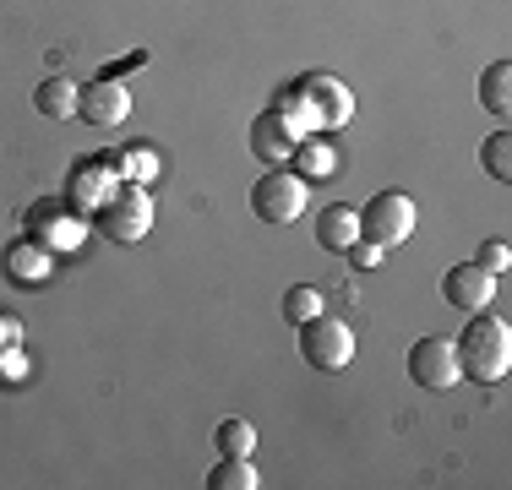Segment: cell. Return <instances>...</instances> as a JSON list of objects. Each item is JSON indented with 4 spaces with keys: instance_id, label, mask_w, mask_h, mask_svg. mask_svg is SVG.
Segmentation results:
<instances>
[{
    "instance_id": "6da1fadb",
    "label": "cell",
    "mask_w": 512,
    "mask_h": 490,
    "mask_svg": "<svg viewBox=\"0 0 512 490\" xmlns=\"http://www.w3.org/2000/svg\"><path fill=\"white\" fill-rule=\"evenodd\" d=\"M507 365H512L507 322H502V316H491V311H474V322L463 327V338H458V371L469 376V382L491 387V382H502V376H507Z\"/></svg>"
},
{
    "instance_id": "7a4b0ae2",
    "label": "cell",
    "mask_w": 512,
    "mask_h": 490,
    "mask_svg": "<svg viewBox=\"0 0 512 490\" xmlns=\"http://www.w3.org/2000/svg\"><path fill=\"white\" fill-rule=\"evenodd\" d=\"M414 224H420V207H414V196H404V191H376L371 202L360 207V240L382 245V251L404 245L414 235Z\"/></svg>"
},
{
    "instance_id": "3957f363",
    "label": "cell",
    "mask_w": 512,
    "mask_h": 490,
    "mask_svg": "<svg viewBox=\"0 0 512 490\" xmlns=\"http://www.w3.org/2000/svg\"><path fill=\"white\" fill-rule=\"evenodd\" d=\"M93 224H99V235L109 240H120V245H131V240H142L153 229V202H148V191H131V180L120 191H109L99 207H93Z\"/></svg>"
},
{
    "instance_id": "277c9868",
    "label": "cell",
    "mask_w": 512,
    "mask_h": 490,
    "mask_svg": "<svg viewBox=\"0 0 512 490\" xmlns=\"http://www.w3.org/2000/svg\"><path fill=\"white\" fill-rule=\"evenodd\" d=\"M300 354L316 371H344L355 360V333L338 316H311V322H300Z\"/></svg>"
},
{
    "instance_id": "5b68a950",
    "label": "cell",
    "mask_w": 512,
    "mask_h": 490,
    "mask_svg": "<svg viewBox=\"0 0 512 490\" xmlns=\"http://www.w3.org/2000/svg\"><path fill=\"white\" fill-rule=\"evenodd\" d=\"M251 207H256V218H267V224H295V218L306 213V180L289 175L284 164L267 169V175L251 186Z\"/></svg>"
},
{
    "instance_id": "8992f818",
    "label": "cell",
    "mask_w": 512,
    "mask_h": 490,
    "mask_svg": "<svg viewBox=\"0 0 512 490\" xmlns=\"http://www.w3.org/2000/svg\"><path fill=\"white\" fill-rule=\"evenodd\" d=\"M295 93H300V104L311 109L316 131H338L349 115H355V93H349L338 77H327V71H311V77H300Z\"/></svg>"
},
{
    "instance_id": "52a82bcc",
    "label": "cell",
    "mask_w": 512,
    "mask_h": 490,
    "mask_svg": "<svg viewBox=\"0 0 512 490\" xmlns=\"http://www.w3.org/2000/svg\"><path fill=\"white\" fill-rule=\"evenodd\" d=\"M409 376H414V387H425V392H453L463 382L458 343L453 338H420L409 349Z\"/></svg>"
},
{
    "instance_id": "ba28073f",
    "label": "cell",
    "mask_w": 512,
    "mask_h": 490,
    "mask_svg": "<svg viewBox=\"0 0 512 490\" xmlns=\"http://www.w3.org/2000/svg\"><path fill=\"white\" fill-rule=\"evenodd\" d=\"M442 300L453 305V311H485V305L496 300V278L485 273L480 262H458V267H447V278H442Z\"/></svg>"
},
{
    "instance_id": "9c48e42d",
    "label": "cell",
    "mask_w": 512,
    "mask_h": 490,
    "mask_svg": "<svg viewBox=\"0 0 512 490\" xmlns=\"http://www.w3.org/2000/svg\"><path fill=\"white\" fill-rule=\"evenodd\" d=\"M77 115H88V126H99V131H115L131 120V93L120 88L115 77H104V82H93V88H82Z\"/></svg>"
},
{
    "instance_id": "30bf717a",
    "label": "cell",
    "mask_w": 512,
    "mask_h": 490,
    "mask_svg": "<svg viewBox=\"0 0 512 490\" xmlns=\"http://www.w3.org/2000/svg\"><path fill=\"white\" fill-rule=\"evenodd\" d=\"M295 131H289V120L278 115V109H267V115H256V126H251V153L262 158L267 169H278V164H289L295 158Z\"/></svg>"
},
{
    "instance_id": "8fae6325",
    "label": "cell",
    "mask_w": 512,
    "mask_h": 490,
    "mask_svg": "<svg viewBox=\"0 0 512 490\" xmlns=\"http://www.w3.org/2000/svg\"><path fill=\"white\" fill-rule=\"evenodd\" d=\"M360 240V213L355 207H327L322 218H316V245H322V251H333V256H344L349 245Z\"/></svg>"
},
{
    "instance_id": "7c38bea8",
    "label": "cell",
    "mask_w": 512,
    "mask_h": 490,
    "mask_svg": "<svg viewBox=\"0 0 512 490\" xmlns=\"http://www.w3.org/2000/svg\"><path fill=\"white\" fill-rule=\"evenodd\" d=\"M33 104H39V115H50V120H71L82 109V88L71 77H44L39 93H33Z\"/></svg>"
},
{
    "instance_id": "4fadbf2b",
    "label": "cell",
    "mask_w": 512,
    "mask_h": 490,
    "mask_svg": "<svg viewBox=\"0 0 512 490\" xmlns=\"http://www.w3.org/2000/svg\"><path fill=\"white\" fill-rule=\"evenodd\" d=\"M480 104L491 109L496 120L512 115V66H507V60H496V66L480 71Z\"/></svg>"
},
{
    "instance_id": "5bb4252c",
    "label": "cell",
    "mask_w": 512,
    "mask_h": 490,
    "mask_svg": "<svg viewBox=\"0 0 512 490\" xmlns=\"http://www.w3.org/2000/svg\"><path fill=\"white\" fill-rule=\"evenodd\" d=\"M295 164H300V175H306V180H333L338 153H333V142H322V137H300L295 142Z\"/></svg>"
},
{
    "instance_id": "9a60e30c",
    "label": "cell",
    "mask_w": 512,
    "mask_h": 490,
    "mask_svg": "<svg viewBox=\"0 0 512 490\" xmlns=\"http://www.w3.org/2000/svg\"><path fill=\"white\" fill-rule=\"evenodd\" d=\"M218 458H251L256 452V431H251V420H218Z\"/></svg>"
},
{
    "instance_id": "2e32d148",
    "label": "cell",
    "mask_w": 512,
    "mask_h": 490,
    "mask_svg": "<svg viewBox=\"0 0 512 490\" xmlns=\"http://www.w3.org/2000/svg\"><path fill=\"white\" fill-rule=\"evenodd\" d=\"M480 164L491 180H512V131H491L480 142Z\"/></svg>"
},
{
    "instance_id": "e0dca14e",
    "label": "cell",
    "mask_w": 512,
    "mask_h": 490,
    "mask_svg": "<svg viewBox=\"0 0 512 490\" xmlns=\"http://www.w3.org/2000/svg\"><path fill=\"white\" fill-rule=\"evenodd\" d=\"M207 490H256L251 458H218V469L207 474Z\"/></svg>"
},
{
    "instance_id": "ac0fdd59",
    "label": "cell",
    "mask_w": 512,
    "mask_h": 490,
    "mask_svg": "<svg viewBox=\"0 0 512 490\" xmlns=\"http://www.w3.org/2000/svg\"><path fill=\"white\" fill-rule=\"evenodd\" d=\"M284 316H289V322H311V316H322V289H311V284H295V289H289L284 294Z\"/></svg>"
},
{
    "instance_id": "d6986e66",
    "label": "cell",
    "mask_w": 512,
    "mask_h": 490,
    "mask_svg": "<svg viewBox=\"0 0 512 490\" xmlns=\"http://www.w3.org/2000/svg\"><path fill=\"white\" fill-rule=\"evenodd\" d=\"M115 164L126 169V180H137V186H148V180H153V169H158V158L148 153V147H126V153H120Z\"/></svg>"
},
{
    "instance_id": "ffe728a7",
    "label": "cell",
    "mask_w": 512,
    "mask_h": 490,
    "mask_svg": "<svg viewBox=\"0 0 512 490\" xmlns=\"http://www.w3.org/2000/svg\"><path fill=\"white\" fill-rule=\"evenodd\" d=\"M474 262H480V267H485V273H491V278H502L507 267H512V251H507V240H485Z\"/></svg>"
},
{
    "instance_id": "44dd1931",
    "label": "cell",
    "mask_w": 512,
    "mask_h": 490,
    "mask_svg": "<svg viewBox=\"0 0 512 490\" xmlns=\"http://www.w3.org/2000/svg\"><path fill=\"white\" fill-rule=\"evenodd\" d=\"M28 262H39V251H33V245H17V251H11V273H17L22 284H33L39 273H50V267H28Z\"/></svg>"
},
{
    "instance_id": "7402d4cb",
    "label": "cell",
    "mask_w": 512,
    "mask_h": 490,
    "mask_svg": "<svg viewBox=\"0 0 512 490\" xmlns=\"http://www.w3.org/2000/svg\"><path fill=\"white\" fill-rule=\"evenodd\" d=\"M344 256H349V262H355V267H365V273H376L387 251H382V245H371V240H355V245H349Z\"/></svg>"
},
{
    "instance_id": "603a6c76",
    "label": "cell",
    "mask_w": 512,
    "mask_h": 490,
    "mask_svg": "<svg viewBox=\"0 0 512 490\" xmlns=\"http://www.w3.org/2000/svg\"><path fill=\"white\" fill-rule=\"evenodd\" d=\"M39 218H60V207H39ZM50 235L60 245H71V240H77V224H50Z\"/></svg>"
}]
</instances>
